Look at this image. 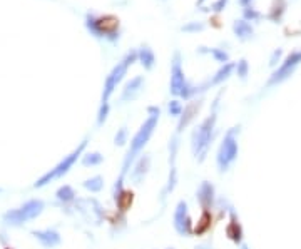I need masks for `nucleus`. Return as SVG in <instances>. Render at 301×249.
<instances>
[{
    "label": "nucleus",
    "mask_w": 301,
    "mask_h": 249,
    "mask_svg": "<svg viewBox=\"0 0 301 249\" xmlns=\"http://www.w3.org/2000/svg\"><path fill=\"white\" fill-rule=\"evenodd\" d=\"M109 112H111V104L109 102H100L99 112H97V127H102L109 117Z\"/></svg>",
    "instance_id": "30"
},
{
    "label": "nucleus",
    "mask_w": 301,
    "mask_h": 249,
    "mask_svg": "<svg viewBox=\"0 0 301 249\" xmlns=\"http://www.w3.org/2000/svg\"><path fill=\"white\" fill-rule=\"evenodd\" d=\"M198 54H211L214 57V60L219 62L221 65H225L227 62H231L229 60V54L225 50V49H216V47H199L198 49Z\"/></svg>",
    "instance_id": "24"
},
{
    "label": "nucleus",
    "mask_w": 301,
    "mask_h": 249,
    "mask_svg": "<svg viewBox=\"0 0 301 249\" xmlns=\"http://www.w3.org/2000/svg\"><path fill=\"white\" fill-rule=\"evenodd\" d=\"M137 62L144 67V71H152L154 65H156V55H154V50L148 44H142L137 49Z\"/></svg>",
    "instance_id": "19"
},
{
    "label": "nucleus",
    "mask_w": 301,
    "mask_h": 249,
    "mask_svg": "<svg viewBox=\"0 0 301 249\" xmlns=\"http://www.w3.org/2000/svg\"><path fill=\"white\" fill-rule=\"evenodd\" d=\"M202 105H204V99H202V97H199V99H193L184 105V111H182L181 117H179V121H177L176 134L181 136L182 130L189 127V124L196 119V116L199 114V111L202 109Z\"/></svg>",
    "instance_id": "13"
},
{
    "label": "nucleus",
    "mask_w": 301,
    "mask_h": 249,
    "mask_svg": "<svg viewBox=\"0 0 301 249\" xmlns=\"http://www.w3.org/2000/svg\"><path fill=\"white\" fill-rule=\"evenodd\" d=\"M206 25L202 22H189V24H186V25H182L181 27V30L182 32H199V30H202Z\"/></svg>",
    "instance_id": "35"
},
{
    "label": "nucleus",
    "mask_w": 301,
    "mask_h": 249,
    "mask_svg": "<svg viewBox=\"0 0 301 249\" xmlns=\"http://www.w3.org/2000/svg\"><path fill=\"white\" fill-rule=\"evenodd\" d=\"M148 114H149V117L142 122V125L137 129V132L134 134V137L131 139V146H129L127 152H125V156H124L123 169H121L119 177H117L116 184H114L112 196H117L121 191L124 189V181H125V177H127L132 164L142 154V150H144V148L148 146V142L150 141L154 130H156V127H157V122H159V117H161V107H157V105H149Z\"/></svg>",
    "instance_id": "1"
},
{
    "label": "nucleus",
    "mask_w": 301,
    "mask_h": 249,
    "mask_svg": "<svg viewBox=\"0 0 301 249\" xmlns=\"http://www.w3.org/2000/svg\"><path fill=\"white\" fill-rule=\"evenodd\" d=\"M239 3H241L243 7H248V5H251V0H239Z\"/></svg>",
    "instance_id": "39"
},
{
    "label": "nucleus",
    "mask_w": 301,
    "mask_h": 249,
    "mask_svg": "<svg viewBox=\"0 0 301 249\" xmlns=\"http://www.w3.org/2000/svg\"><path fill=\"white\" fill-rule=\"evenodd\" d=\"M168 249H174V248H168Z\"/></svg>",
    "instance_id": "42"
},
{
    "label": "nucleus",
    "mask_w": 301,
    "mask_h": 249,
    "mask_svg": "<svg viewBox=\"0 0 301 249\" xmlns=\"http://www.w3.org/2000/svg\"><path fill=\"white\" fill-rule=\"evenodd\" d=\"M82 187L85 191H89V193H100V191L104 189V177L102 175H94V177L91 179H85L82 182Z\"/></svg>",
    "instance_id": "28"
},
{
    "label": "nucleus",
    "mask_w": 301,
    "mask_h": 249,
    "mask_svg": "<svg viewBox=\"0 0 301 249\" xmlns=\"http://www.w3.org/2000/svg\"><path fill=\"white\" fill-rule=\"evenodd\" d=\"M150 164H152V157H150L149 154H141V156L136 159V162L132 164L131 171H129V174H127L129 181L136 186L142 184L150 171Z\"/></svg>",
    "instance_id": "12"
},
{
    "label": "nucleus",
    "mask_w": 301,
    "mask_h": 249,
    "mask_svg": "<svg viewBox=\"0 0 301 249\" xmlns=\"http://www.w3.org/2000/svg\"><path fill=\"white\" fill-rule=\"evenodd\" d=\"M216 122L218 111H211L209 116L199 125H196L193 134H191V152L199 164L206 161L214 137H216Z\"/></svg>",
    "instance_id": "2"
},
{
    "label": "nucleus",
    "mask_w": 301,
    "mask_h": 249,
    "mask_svg": "<svg viewBox=\"0 0 301 249\" xmlns=\"http://www.w3.org/2000/svg\"><path fill=\"white\" fill-rule=\"evenodd\" d=\"M5 249H10V248H5Z\"/></svg>",
    "instance_id": "43"
},
{
    "label": "nucleus",
    "mask_w": 301,
    "mask_h": 249,
    "mask_svg": "<svg viewBox=\"0 0 301 249\" xmlns=\"http://www.w3.org/2000/svg\"><path fill=\"white\" fill-rule=\"evenodd\" d=\"M286 0H273V5H271V10L268 14V19L273 20V22H279L283 19L284 12H286Z\"/></svg>",
    "instance_id": "26"
},
{
    "label": "nucleus",
    "mask_w": 301,
    "mask_h": 249,
    "mask_svg": "<svg viewBox=\"0 0 301 249\" xmlns=\"http://www.w3.org/2000/svg\"><path fill=\"white\" fill-rule=\"evenodd\" d=\"M173 226H174V231H176L179 236H182V238H191V236H194V223L189 214V206L184 199H181V201L177 202L176 209H174Z\"/></svg>",
    "instance_id": "10"
},
{
    "label": "nucleus",
    "mask_w": 301,
    "mask_h": 249,
    "mask_svg": "<svg viewBox=\"0 0 301 249\" xmlns=\"http://www.w3.org/2000/svg\"><path fill=\"white\" fill-rule=\"evenodd\" d=\"M46 209V202L42 199H30V201L24 202L22 206L17 207V209H10L7 211L5 214L2 216V221L7 224V226L12 227H19L24 226L28 221H34L37 219L40 214Z\"/></svg>",
    "instance_id": "8"
},
{
    "label": "nucleus",
    "mask_w": 301,
    "mask_h": 249,
    "mask_svg": "<svg viewBox=\"0 0 301 249\" xmlns=\"http://www.w3.org/2000/svg\"><path fill=\"white\" fill-rule=\"evenodd\" d=\"M55 199L60 204H74L77 201V194L72 186L64 184L55 191Z\"/></svg>",
    "instance_id": "22"
},
{
    "label": "nucleus",
    "mask_w": 301,
    "mask_h": 249,
    "mask_svg": "<svg viewBox=\"0 0 301 249\" xmlns=\"http://www.w3.org/2000/svg\"><path fill=\"white\" fill-rule=\"evenodd\" d=\"M213 226V211H201V218L198 219V224L194 226V234L204 236Z\"/></svg>",
    "instance_id": "21"
},
{
    "label": "nucleus",
    "mask_w": 301,
    "mask_h": 249,
    "mask_svg": "<svg viewBox=\"0 0 301 249\" xmlns=\"http://www.w3.org/2000/svg\"><path fill=\"white\" fill-rule=\"evenodd\" d=\"M144 85H146L144 75L132 77V79L124 85L123 92H121V97H119L121 104H127V102L136 100L137 97H139V94L142 92V89H144Z\"/></svg>",
    "instance_id": "16"
},
{
    "label": "nucleus",
    "mask_w": 301,
    "mask_h": 249,
    "mask_svg": "<svg viewBox=\"0 0 301 249\" xmlns=\"http://www.w3.org/2000/svg\"><path fill=\"white\" fill-rule=\"evenodd\" d=\"M32 236L39 241L46 249H54L62 243V236L59 234V231L54 227H47V229H37L32 231Z\"/></svg>",
    "instance_id": "17"
},
{
    "label": "nucleus",
    "mask_w": 301,
    "mask_h": 249,
    "mask_svg": "<svg viewBox=\"0 0 301 249\" xmlns=\"http://www.w3.org/2000/svg\"><path fill=\"white\" fill-rule=\"evenodd\" d=\"M114 201H116V204H117V211L123 212V214H124V212L132 206L134 194L131 193V191L123 189L117 196H114Z\"/></svg>",
    "instance_id": "23"
},
{
    "label": "nucleus",
    "mask_w": 301,
    "mask_h": 249,
    "mask_svg": "<svg viewBox=\"0 0 301 249\" xmlns=\"http://www.w3.org/2000/svg\"><path fill=\"white\" fill-rule=\"evenodd\" d=\"M227 2H229V0H216V2L211 3V10L216 12V14H219V12H223V10L226 9Z\"/></svg>",
    "instance_id": "36"
},
{
    "label": "nucleus",
    "mask_w": 301,
    "mask_h": 249,
    "mask_svg": "<svg viewBox=\"0 0 301 249\" xmlns=\"http://www.w3.org/2000/svg\"><path fill=\"white\" fill-rule=\"evenodd\" d=\"M227 211H229V223H227V226H226V236L231 243L236 244V246H241L245 232H243V226H241V223H239L238 212H236L233 206L227 207Z\"/></svg>",
    "instance_id": "15"
},
{
    "label": "nucleus",
    "mask_w": 301,
    "mask_h": 249,
    "mask_svg": "<svg viewBox=\"0 0 301 249\" xmlns=\"http://www.w3.org/2000/svg\"><path fill=\"white\" fill-rule=\"evenodd\" d=\"M74 209L75 212H79L82 216V219L87 224H94V226H100L104 223L105 218V211L102 209V206L99 204L97 199H79L74 202Z\"/></svg>",
    "instance_id": "9"
},
{
    "label": "nucleus",
    "mask_w": 301,
    "mask_h": 249,
    "mask_svg": "<svg viewBox=\"0 0 301 249\" xmlns=\"http://www.w3.org/2000/svg\"><path fill=\"white\" fill-rule=\"evenodd\" d=\"M300 64H301V52H298V50L291 52V54L284 59V62L273 72V75H271L270 80H268V85H276V84L283 82V80H286L288 77L295 72V69L298 67Z\"/></svg>",
    "instance_id": "11"
},
{
    "label": "nucleus",
    "mask_w": 301,
    "mask_h": 249,
    "mask_svg": "<svg viewBox=\"0 0 301 249\" xmlns=\"http://www.w3.org/2000/svg\"><path fill=\"white\" fill-rule=\"evenodd\" d=\"M169 92L176 99L193 100L201 94V85H194L186 79L184 69H182V57L181 52L176 50L171 60V82H169Z\"/></svg>",
    "instance_id": "3"
},
{
    "label": "nucleus",
    "mask_w": 301,
    "mask_h": 249,
    "mask_svg": "<svg viewBox=\"0 0 301 249\" xmlns=\"http://www.w3.org/2000/svg\"><path fill=\"white\" fill-rule=\"evenodd\" d=\"M281 54H283L281 49H278V50L273 52V55H271V59H270V65H271V67H275V65L279 62V57H281Z\"/></svg>",
    "instance_id": "37"
},
{
    "label": "nucleus",
    "mask_w": 301,
    "mask_h": 249,
    "mask_svg": "<svg viewBox=\"0 0 301 249\" xmlns=\"http://www.w3.org/2000/svg\"><path fill=\"white\" fill-rule=\"evenodd\" d=\"M233 32L239 40H248V39H251L254 35L253 25H251V24L245 19L234 20V22H233Z\"/></svg>",
    "instance_id": "20"
},
{
    "label": "nucleus",
    "mask_w": 301,
    "mask_h": 249,
    "mask_svg": "<svg viewBox=\"0 0 301 249\" xmlns=\"http://www.w3.org/2000/svg\"><path fill=\"white\" fill-rule=\"evenodd\" d=\"M0 193H2V189H0Z\"/></svg>",
    "instance_id": "44"
},
{
    "label": "nucleus",
    "mask_w": 301,
    "mask_h": 249,
    "mask_svg": "<svg viewBox=\"0 0 301 249\" xmlns=\"http://www.w3.org/2000/svg\"><path fill=\"white\" fill-rule=\"evenodd\" d=\"M179 148H181V137H179V134L174 132L169 139V146H168V149H169V166H176Z\"/></svg>",
    "instance_id": "27"
},
{
    "label": "nucleus",
    "mask_w": 301,
    "mask_h": 249,
    "mask_svg": "<svg viewBox=\"0 0 301 249\" xmlns=\"http://www.w3.org/2000/svg\"><path fill=\"white\" fill-rule=\"evenodd\" d=\"M87 142H89V139H84V141L80 142V144L77 146L69 156H64V159L59 162V164H57L55 167H52V169L44 174L42 177H39L37 181L34 182L35 189H42V187H46L47 184L57 181V179H62L64 175L69 174V171L75 166V162L84 156V150H85V148H87Z\"/></svg>",
    "instance_id": "6"
},
{
    "label": "nucleus",
    "mask_w": 301,
    "mask_h": 249,
    "mask_svg": "<svg viewBox=\"0 0 301 249\" xmlns=\"http://www.w3.org/2000/svg\"><path fill=\"white\" fill-rule=\"evenodd\" d=\"M85 28L94 35L96 39H104L111 44L119 42L121 39V20L117 15L102 14L96 15L89 12L85 15Z\"/></svg>",
    "instance_id": "4"
},
{
    "label": "nucleus",
    "mask_w": 301,
    "mask_h": 249,
    "mask_svg": "<svg viewBox=\"0 0 301 249\" xmlns=\"http://www.w3.org/2000/svg\"><path fill=\"white\" fill-rule=\"evenodd\" d=\"M204 2H206V0H198V2H196V3H198V5H199V7H202V5H204Z\"/></svg>",
    "instance_id": "40"
},
{
    "label": "nucleus",
    "mask_w": 301,
    "mask_h": 249,
    "mask_svg": "<svg viewBox=\"0 0 301 249\" xmlns=\"http://www.w3.org/2000/svg\"><path fill=\"white\" fill-rule=\"evenodd\" d=\"M239 125L227 129L225 137H223L221 144H219L218 154H216V166L219 174H225L231 169V166L236 162L239 154V144H238V136H239Z\"/></svg>",
    "instance_id": "5"
},
{
    "label": "nucleus",
    "mask_w": 301,
    "mask_h": 249,
    "mask_svg": "<svg viewBox=\"0 0 301 249\" xmlns=\"http://www.w3.org/2000/svg\"><path fill=\"white\" fill-rule=\"evenodd\" d=\"M239 248H241V249H250V248H248V246H246V244H245V243H243V244H241V246H239Z\"/></svg>",
    "instance_id": "41"
},
{
    "label": "nucleus",
    "mask_w": 301,
    "mask_h": 249,
    "mask_svg": "<svg viewBox=\"0 0 301 249\" xmlns=\"http://www.w3.org/2000/svg\"><path fill=\"white\" fill-rule=\"evenodd\" d=\"M137 62V50L136 49H131V50L125 54L123 59L119 60L116 65H114V69L111 72H109V75L105 77L104 80V89H102V96H100V102H109V99L112 97V94L116 92L117 85L124 80L125 74H127L129 67Z\"/></svg>",
    "instance_id": "7"
},
{
    "label": "nucleus",
    "mask_w": 301,
    "mask_h": 249,
    "mask_svg": "<svg viewBox=\"0 0 301 249\" xmlns=\"http://www.w3.org/2000/svg\"><path fill=\"white\" fill-rule=\"evenodd\" d=\"M236 74L241 80H246L248 79V74H250V64H248L246 59H239V62L236 64Z\"/></svg>",
    "instance_id": "32"
},
{
    "label": "nucleus",
    "mask_w": 301,
    "mask_h": 249,
    "mask_svg": "<svg viewBox=\"0 0 301 249\" xmlns=\"http://www.w3.org/2000/svg\"><path fill=\"white\" fill-rule=\"evenodd\" d=\"M177 186V169L176 166H169V177H168V182H166V187L162 189L161 193V202L164 204L166 202V198L176 189Z\"/></svg>",
    "instance_id": "25"
},
{
    "label": "nucleus",
    "mask_w": 301,
    "mask_h": 249,
    "mask_svg": "<svg viewBox=\"0 0 301 249\" xmlns=\"http://www.w3.org/2000/svg\"><path fill=\"white\" fill-rule=\"evenodd\" d=\"M80 162H82L84 167H96V166H100L104 162V156L100 152H85L82 157H80Z\"/></svg>",
    "instance_id": "29"
},
{
    "label": "nucleus",
    "mask_w": 301,
    "mask_h": 249,
    "mask_svg": "<svg viewBox=\"0 0 301 249\" xmlns=\"http://www.w3.org/2000/svg\"><path fill=\"white\" fill-rule=\"evenodd\" d=\"M168 111H169V116L171 117H181V114H182V111H184V107H182V104L177 99H173L168 104Z\"/></svg>",
    "instance_id": "33"
},
{
    "label": "nucleus",
    "mask_w": 301,
    "mask_h": 249,
    "mask_svg": "<svg viewBox=\"0 0 301 249\" xmlns=\"http://www.w3.org/2000/svg\"><path fill=\"white\" fill-rule=\"evenodd\" d=\"M127 142H129V130L125 125H123L121 129H117L116 136H114V144H116L117 148H124Z\"/></svg>",
    "instance_id": "31"
},
{
    "label": "nucleus",
    "mask_w": 301,
    "mask_h": 249,
    "mask_svg": "<svg viewBox=\"0 0 301 249\" xmlns=\"http://www.w3.org/2000/svg\"><path fill=\"white\" fill-rule=\"evenodd\" d=\"M243 19L248 20V22H254V20H259L261 19V14H259L258 10L253 9L251 5H248L243 9Z\"/></svg>",
    "instance_id": "34"
},
{
    "label": "nucleus",
    "mask_w": 301,
    "mask_h": 249,
    "mask_svg": "<svg viewBox=\"0 0 301 249\" xmlns=\"http://www.w3.org/2000/svg\"><path fill=\"white\" fill-rule=\"evenodd\" d=\"M196 201L201 207V211H213L216 204V187L213 182L202 181L196 191Z\"/></svg>",
    "instance_id": "14"
},
{
    "label": "nucleus",
    "mask_w": 301,
    "mask_h": 249,
    "mask_svg": "<svg viewBox=\"0 0 301 249\" xmlns=\"http://www.w3.org/2000/svg\"><path fill=\"white\" fill-rule=\"evenodd\" d=\"M234 69H236V64L234 62H227L225 65H221V67L218 69V72L214 74L213 77H211L207 82L204 84H201V91L204 92L207 91V89H211V87H216V85H221L225 80H227L231 77V74L234 72Z\"/></svg>",
    "instance_id": "18"
},
{
    "label": "nucleus",
    "mask_w": 301,
    "mask_h": 249,
    "mask_svg": "<svg viewBox=\"0 0 301 249\" xmlns=\"http://www.w3.org/2000/svg\"><path fill=\"white\" fill-rule=\"evenodd\" d=\"M194 249H213V243H211V241H206V243H202V244H198Z\"/></svg>",
    "instance_id": "38"
}]
</instances>
